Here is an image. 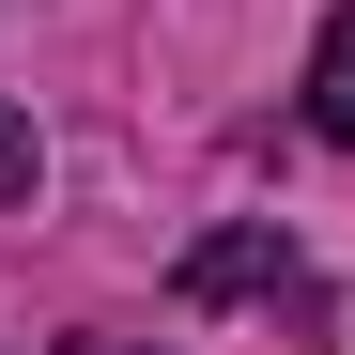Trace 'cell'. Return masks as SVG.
Instances as JSON below:
<instances>
[{"label": "cell", "instance_id": "cell-3", "mask_svg": "<svg viewBox=\"0 0 355 355\" xmlns=\"http://www.w3.org/2000/svg\"><path fill=\"white\" fill-rule=\"evenodd\" d=\"M46 186V155H31V108H0V201H31Z\"/></svg>", "mask_w": 355, "mask_h": 355}, {"label": "cell", "instance_id": "cell-2", "mask_svg": "<svg viewBox=\"0 0 355 355\" xmlns=\"http://www.w3.org/2000/svg\"><path fill=\"white\" fill-rule=\"evenodd\" d=\"M263 278H293V248H278V232H216V248L186 263V293H263Z\"/></svg>", "mask_w": 355, "mask_h": 355}, {"label": "cell", "instance_id": "cell-1", "mask_svg": "<svg viewBox=\"0 0 355 355\" xmlns=\"http://www.w3.org/2000/svg\"><path fill=\"white\" fill-rule=\"evenodd\" d=\"M309 139H340V155H355V0H340L324 46H309Z\"/></svg>", "mask_w": 355, "mask_h": 355}]
</instances>
